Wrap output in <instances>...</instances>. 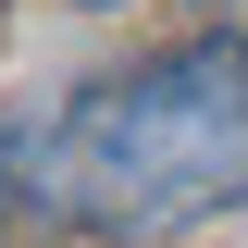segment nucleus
<instances>
[{
    "label": "nucleus",
    "mask_w": 248,
    "mask_h": 248,
    "mask_svg": "<svg viewBox=\"0 0 248 248\" xmlns=\"http://www.w3.org/2000/svg\"><path fill=\"white\" fill-rule=\"evenodd\" d=\"M0 186H37V223H75L99 248L199 236L248 199V37H174L137 75H99L37 137L0 149Z\"/></svg>",
    "instance_id": "nucleus-1"
}]
</instances>
